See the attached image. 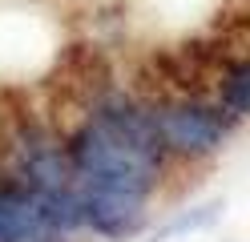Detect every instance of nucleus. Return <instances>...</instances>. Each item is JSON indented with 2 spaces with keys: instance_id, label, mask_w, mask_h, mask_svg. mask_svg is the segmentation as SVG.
I'll return each mask as SVG.
<instances>
[{
  "instance_id": "nucleus-1",
  "label": "nucleus",
  "mask_w": 250,
  "mask_h": 242,
  "mask_svg": "<svg viewBox=\"0 0 250 242\" xmlns=\"http://www.w3.org/2000/svg\"><path fill=\"white\" fill-rule=\"evenodd\" d=\"M153 125H158V137L166 150L174 154H214L226 137V117H218L214 109L202 105H162L153 113Z\"/></svg>"
},
{
  "instance_id": "nucleus-2",
  "label": "nucleus",
  "mask_w": 250,
  "mask_h": 242,
  "mask_svg": "<svg viewBox=\"0 0 250 242\" xmlns=\"http://www.w3.org/2000/svg\"><path fill=\"white\" fill-rule=\"evenodd\" d=\"M81 210H85V226L109 242H125L146 230V198L142 194L81 186Z\"/></svg>"
},
{
  "instance_id": "nucleus-3",
  "label": "nucleus",
  "mask_w": 250,
  "mask_h": 242,
  "mask_svg": "<svg viewBox=\"0 0 250 242\" xmlns=\"http://www.w3.org/2000/svg\"><path fill=\"white\" fill-rule=\"evenodd\" d=\"M0 242H65L28 186H0Z\"/></svg>"
},
{
  "instance_id": "nucleus-4",
  "label": "nucleus",
  "mask_w": 250,
  "mask_h": 242,
  "mask_svg": "<svg viewBox=\"0 0 250 242\" xmlns=\"http://www.w3.org/2000/svg\"><path fill=\"white\" fill-rule=\"evenodd\" d=\"M218 218H222V202H202V206H190V210H182L178 218H169L162 230H153V234H149V242H169V238H182V234L210 230Z\"/></svg>"
},
{
  "instance_id": "nucleus-5",
  "label": "nucleus",
  "mask_w": 250,
  "mask_h": 242,
  "mask_svg": "<svg viewBox=\"0 0 250 242\" xmlns=\"http://www.w3.org/2000/svg\"><path fill=\"white\" fill-rule=\"evenodd\" d=\"M222 105L234 113V117H250V65L226 73V81H222Z\"/></svg>"
}]
</instances>
